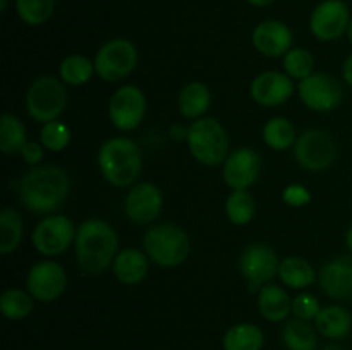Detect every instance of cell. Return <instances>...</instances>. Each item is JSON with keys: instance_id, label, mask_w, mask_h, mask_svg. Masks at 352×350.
I'll list each match as a JSON object with an SVG mask.
<instances>
[{"instance_id": "cell-34", "label": "cell", "mask_w": 352, "mask_h": 350, "mask_svg": "<svg viewBox=\"0 0 352 350\" xmlns=\"http://www.w3.org/2000/svg\"><path fill=\"white\" fill-rule=\"evenodd\" d=\"M284 69L289 78L306 79L313 74L315 58H313L311 51H308L306 48H291L284 55Z\"/></svg>"}, {"instance_id": "cell-31", "label": "cell", "mask_w": 352, "mask_h": 350, "mask_svg": "<svg viewBox=\"0 0 352 350\" xmlns=\"http://www.w3.org/2000/svg\"><path fill=\"white\" fill-rule=\"evenodd\" d=\"M226 213L234 225H246L254 218L256 202L248 191H232L226 201Z\"/></svg>"}, {"instance_id": "cell-35", "label": "cell", "mask_w": 352, "mask_h": 350, "mask_svg": "<svg viewBox=\"0 0 352 350\" xmlns=\"http://www.w3.org/2000/svg\"><path fill=\"white\" fill-rule=\"evenodd\" d=\"M40 139L43 148L50 151H62L67 148L71 141V130L60 120H52V122L43 124L40 132Z\"/></svg>"}, {"instance_id": "cell-23", "label": "cell", "mask_w": 352, "mask_h": 350, "mask_svg": "<svg viewBox=\"0 0 352 350\" xmlns=\"http://www.w3.org/2000/svg\"><path fill=\"white\" fill-rule=\"evenodd\" d=\"M223 350H261L265 335L260 326L253 323H239L230 326L222 340Z\"/></svg>"}, {"instance_id": "cell-27", "label": "cell", "mask_w": 352, "mask_h": 350, "mask_svg": "<svg viewBox=\"0 0 352 350\" xmlns=\"http://www.w3.org/2000/svg\"><path fill=\"white\" fill-rule=\"evenodd\" d=\"M263 141L275 151H285L296 144L294 126L284 117H274L263 127Z\"/></svg>"}, {"instance_id": "cell-5", "label": "cell", "mask_w": 352, "mask_h": 350, "mask_svg": "<svg viewBox=\"0 0 352 350\" xmlns=\"http://www.w3.org/2000/svg\"><path fill=\"white\" fill-rule=\"evenodd\" d=\"M146 256L153 263L165 268L179 266L186 261L191 250L189 237L181 226L174 223H162L155 225L144 233L143 239Z\"/></svg>"}, {"instance_id": "cell-29", "label": "cell", "mask_w": 352, "mask_h": 350, "mask_svg": "<svg viewBox=\"0 0 352 350\" xmlns=\"http://www.w3.org/2000/svg\"><path fill=\"white\" fill-rule=\"evenodd\" d=\"M23 240V220L14 208H3L0 213V253L9 254Z\"/></svg>"}, {"instance_id": "cell-26", "label": "cell", "mask_w": 352, "mask_h": 350, "mask_svg": "<svg viewBox=\"0 0 352 350\" xmlns=\"http://www.w3.org/2000/svg\"><path fill=\"white\" fill-rule=\"evenodd\" d=\"M278 278L291 288H306L313 285L316 273L308 261L299 256H291L285 257L278 266Z\"/></svg>"}, {"instance_id": "cell-13", "label": "cell", "mask_w": 352, "mask_h": 350, "mask_svg": "<svg viewBox=\"0 0 352 350\" xmlns=\"http://www.w3.org/2000/svg\"><path fill=\"white\" fill-rule=\"evenodd\" d=\"M28 292L40 302H54L67 287V275L64 268L50 259L40 261L30 270L26 277Z\"/></svg>"}, {"instance_id": "cell-11", "label": "cell", "mask_w": 352, "mask_h": 350, "mask_svg": "<svg viewBox=\"0 0 352 350\" xmlns=\"http://www.w3.org/2000/svg\"><path fill=\"white\" fill-rule=\"evenodd\" d=\"M144 113H146V98L136 86H122L110 98L109 117L119 130L136 129L143 122Z\"/></svg>"}, {"instance_id": "cell-39", "label": "cell", "mask_w": 352, "mask_h": 350, "mask_svg": "<svg viewBox=\"0 0 352 350\" xmlns=\"http://www.w3.org/2000/svg\"><path fill=\"white\" fill-rule=\"evenodd\" d=\"M342 75L344 79H346L347 84L352 88V51L349 55H347L346 62H344V67H342Z\"/></svg>"}, {"instance_id": "cell-9", "label": "cell", "mask_w": 352, "mask_h": 350, "mask_svg": "<svg viewBox=\"0 0 352 350\" xmlns=\"http://www.w3.org/2000/svg\"><path fill=\"white\" fill-rule=\"evenodd\" d=\"M278 266L277 253L261 242L248 246L239 257L241 273L248 280L250 292H260L261 287L270 283L275 275H278Z\"/></svg>"}, {"instance_id": "cell-30", "label": "cell", "mask_w": 352, "mask_h": 350, "mask_svg": "<svg viewBox=\"0 0 352 350\" xmlns=\"http://www.w3.org/2000/svg\"><path fill=\"white\" fill-rule=\"evenodd\" d=\"M33 295L21 288H9L0 297V311L3 318L10 321H19L28 318L33 311Z\"/></svg>"}, {"instance_id": "cell-28", "label": "cell", "mask_w": 352, "mask_h": 350, "mask_svg": "<svg viewBox=\"0 0 352 350\" xmlns=\"http://www.w3.org/2000/svg\"><path fill=\"white\" fill-rule=\"evenodd\" d=\"M26 127L17 117L3 113L0 122V150L6 154L21 153L26 144Z\"/></svg>"}, {"instance_id": "cell-19", "label": "cell", "mask_w": 352, "mask_h": 350, "mask_svg": "<svg viewBox=\"0 0 352 350\" xmlns=\"http://www.w3.org/2000/svg\"><path fill=\"white\" fill-rule=\"evenodd\" d=\"M320 285L329 297L344 301L352 297V257L340 256L320 270Z\"/></svg>"}, {"instance_id": "cell-22", "label": "cell", "mask_w": 352, "mask_h": 350, "mask_svg": "<svg viewBox=\"0 0 352 350\" xmlns=\"http://www.w3.org/2000/svg\"><path fill=\"white\" fill-rule=\"evenodd\" d=\"M316 331L330 340H340L352 329V316L342 305H327L316 316Z\"/></svg>"}, {"instance_id": "cell-24", "label": "cell", "mask_w": 352, "mask_h": 350, "mask_svg": "<svg viewBox=\"0 0 352 350\" xmlns=\"http://www.w3.org/2000/svg\"><path fill=\"white\" fill-rule=\"evenodd\" d=\"M212 93L203 82H189L179 93V110L186 119H201L210 108Z\"/></svg>"}, {"instance_id": "cell-36", "label": "cell", "mask_w": 352, "mask_h": 350, "mask_svg": "<svg viewBox=\"0 0 352 350\" xmlns=\"http://www.w3.org/2000/svg\"><path fill=\"white\" fill-rule=\"evenodd\" d=\"M322 307H320L318 299L313 297L311 294H301L292 299V314L302 321H311L316 319Z\"/></svg>"}, {"instance_id": "cell-16", "label": "cell", "mask_w": 352, "mask_h": 350, "mask_svg": "<svg viewBox=\"0 0 352 350\" xmlns=\"http://www.w3.org/2000/svg\"><path fill=\"white\" fill-rule=\"evenodd\" d=\"M260 154L251 148H239L223 161V180L234 191H246L260 175Z\"/></svg>"}, {"instance_id": "cell-18", "label": "cell", "mask_w": 352, "mask_h": 350, "mask_svg": "<svg viewBox=\"0 0 352 350\" xmlns=\"http://www.w3.org/2000/svg\"><path fill=\"white\" fill-rule=\"evenodd\" d=\"M251 40L265 57H282L291 50L292 33L282 21H263L253 30Z\"/></svg>"}, {"instance_id": "cell-33", "label": "cell", "mask_w": 352, "mask_h": 350, "mask_svg": "<svg viewBox=\"0 0 352 350\" xmlns=\"http://www.w3.org/2000/svg\"><path fill=\"white\" fill-rule=\"evenodd\" d=\"M17 16L28 26H41L55 10V0H16Z\"/></svg>"}, {"instance_id": "cell-42", "label": "cell", "mask_w": 352, "mask_h": 350, "mask_svg": "<svg viewBox=\"0 0 352 350\" xmlns=\"http://www.w3.org/2000/svg\"><path fill=\"white\" fill-rule=\"evenodd\" d=\"M320 350H346V349H342V347L337 345V343H329V345L322 347V349H320Z\"/></svg>"}, {"instance_id": "cell-3", "label": "cell", "mask_w": 352, "mask_h": 350, "mask_svg": "<svg viewBox=\"0 0 352 350\" xmlns=\"http://www.w3.org/2000/svg\"><path fill=\"white\" fill-rule=\"evenodd\" d=\"M143 158L138 144L129 137H112L98 151V168L113 187H127L138 180Z\"/></svg>"}, {"instance_id": "cell-21", "label": "cell", "mask_w": 352, "mask_h": 350, "mask_svg": "<svg viewBox=\"0 0 352 350\" xmlns=\"http://www.w3.org/2000/svg\"><path fill=\"white\" fill-rule=\"evenodd\" d=\"M113 273L124 285H138L148 275V256L138 249H124L113 259Z\"/></svg>"}, {"instance_id": "cell-32", "label": "cell", "mask_w": 352, "mask_h": 350, "mask_svg": "<svg viewBox=\"0 0 352 350\" xmlns=\"http://www.w3.org/2000/svg\"><path fill=\"white\" fill-rule=\"evenodd\" d=\"M95 62L82 55H69L60 64V78L71 86H81L95 74Z\"/></svg>"}, {"instance_id": "cell-15", "label": "cell", "mask_w": 352, "mask_h": 350, "mask_svg": "<svg viewBox=\"0 0 352 350\" xmlns=\"http://www.w3.org/2000/svg\"><path fill=\"white\" fill-rule=\"evenodd\" d=\"M162 206H164V196L160 189L151 182H141L127 192L124 211L133 223L146 225L160 216Z\"/></svg>"}, {"instance_id": "cell-20", "label": "cell", "mask_w": 352, "mask_h": 350, "mask_svg": "<svg viewBox=\"0 0 352 350\" xmlns=\"http://www.w3.org/2000/svg\"><path fill=\"white\" fill-rule=\"evenodd\" d=\"M258 311L267 321H285L292 312V301L284 288L274 283H267L258 292Z\"/></svg>"}, {"instance_id": "cell-37", "label": "cell", "mask_w": 352, "mask_h": 350, "mask_svg": "<svg viewBox=\"0 0 352 350\" xmlns=\"http://www.w3.org/2000/svg\"><path fill=\"white\" fill-rule=\"evenodd\" d=\"M282 199H284L285 205L292 206V208H301V206L309 205L311 194H309V191L305 185L291 184L284 189V192H282Z\"/></svg>"}, {"instance_id": "cell-10", "label": "cell", "mask_w": 352, "mask_h": 350, "mask_svg": "<svg viewBox=\"0 0 352 350\" xmlns=\"http://www.w3.org/2000/svg\"><path fill=\"white\" fill-rule=\"evenodd\" d=\"M301 102L315 112H330L342 103L344 89L333 75L325 72H313L301 79L298 86Z\"/></svg>"}, {"instance_id": "cell-44", "label": "cell", "mask_w": 352, "mask_h": 350, "mask_svg": "<svg viewBox=\"0 0 352 350\" xmlns=\"http://www.w3.org/2000/svg\"><path fill=\"white\" fill-rule=\"evenodd\" d=\"M6 5H7V0H0V10H6Z\"/></svg>"}, {"instance_id": "cell-6", "label": "cell", "mask_w": 352, "mask_h": 350, "mask_svg": "<svg viewBox=\"0 0 352 350\" xmlns=\"http://www.w3.org/2000/svg\"><path fill=\"white\" fill-rule=\"evenodd\" d=\"M67 105V91L54 75H41L31 82L26 95V110L36 122H52Z\"/></svg>"}, {"instance_id": "cell-41", "label": "cell", "mask_w": 352, "mask_h": 350, "mask_svg": "<svg viewBox=\"0 0 352 350\" xmlns=\"http://www.w3.org/2000/svg\"><path fill=\"white\" fill-rule=\"evenodd\" d=\"M346 244H347V247H349V250L352 253V225L349 226V230H347V233H346Z\"/></svg>"}, {"instance_id": "cell-40", "label": "cell", "mask_w": 352, "mask_h": 350, "mask_svg": "<svg viewBox=\"0 0 352 350\" xmlns=\"http://www.w3.org/2000/svg\"><path fill=\"white\" fill-rule=\"evenodd\" d=\"M246 2L251 3V5H254V7H267V5H272L275 0H246Z\"/></svg>"}, {"instance_id": "cell-8", "label": "cell", "mask_w": 352, "mask_h": 350, "mask_svg": "<svg viewBox=\"0 0 352 350\" xmlns=\"http://www.w3.org/2000/svg\"><path fill=\"white\" fill-rule=\"evenodd\" d=\"M294 158L301 167L308 170H325L336 161L337 144L325 130L309 129L296 139Z\"/></svg>"}, {"instance_id": "cell-17", "label": "cell", "mask_w": 352, "mask_h": 350, "mask_svg": "<svg viewBox=\"0 0 352 350\" xmlns=\"http://www.w3.org/2000/svg\"><path fill=\"white\" fill-rule=\"evenodd\" d=\"M294 93V84L287 74L267 71L258 74L251 82V96L261 106L284 105Z\"/></svg>"}, {"instance_id": "cell-43", "label": "cell", "mask_w": 352, "mask_h": 350, "mask_svg": "<svg viewBox=\"0 0 352 350\" xmlns=\"http://www.w3.org/2000/svg\"><path fill=\"white\" fill-rule=\"evenodd\" d=\"M346 34H347V38H349V41L352 43V17H351V23H349V26H347V31H346Z\"/></svg>"}, {"instance_id": "cell-14", "label": "cell", "mask_w": 352, "mask_h": 350, "mask_svg": "<svg viewBox=\"0 0 352 350\" xmlns=\"http://www.w3.org/2000/svg\"><path fill=\"white\" fill-rule=\"evenodd\" d=\"M349 23V7L342 0H325L313 10L309 17V30L318 40L333 41L346 33Z\"/></svg>"}, {"instance_id": "cell-2", "label": "cell", "mask_w": 352, "mask_h": 350, "mask_svg": "<svg viewBox=\"0 0 352 350\" xmlns=\"http://www.w3.org/2000/svg\"><path fill=\"white\" fill-rule=\"evenodd\" d=\"M74 249L79 268L89 275H100L116 259L119 237L107 222L89 218L76 230Z\"/></svg>"}, {"instance_id": "cell-7", "label": "cell", "mask_w": 352, "mask_h": 350, "mask_svg": "<svg viewBox=\"0 0 352 350\" xmlns=\"http://www.w3.org/2000/svg\"><path fill=\"white\" fill-rule=\"evenodd\" d=\"M95 71L103 81L117 82L131 74L138 65V50L133 41L116 38L98 48L95 55Z\"/></svg>"}, {"instance_id": "cell-12", "label": "cell", "mask_w": 352, "mask_h": 350, "mask_svg": "<svg viewBox=\"0 0 352 350\" xmlns=\"http://www.w3.org/2000/svg\"><path fill=\"white\" fill-rule=\"evenodd\" d=\"M33 246L43 256L62 254L72 240L76 239V230L71 220L64 215L47 216L33 230Z\"/></svg>"}, {"instance_id": "cell-38", "label": "cell", "mask_w": 352, "mask_h": 350, "mask_svg": "<svg viewBox=\"0 0 352 350\" xmlns=\"http://www.w3.org/2000/svg\"><path fill=\"white\" fill-rule=\"evenodd\" d=\"M43 144L34 143V141H28V143L24 144L23 150H21L23 160L26 161L28 165H33V167H36V165L43 160Z\"/></svg>"}, {"instance_id": "cell-4", "label": "cell", "mask_w": 352, "mask_h": 350, "mask_svg": "<svg viewBox=\"0 0 352 350\" xmlns=\"http://www.w3.org/2000/svg\"><path fill=\"white\" fill-rule=\"evenodd\" d=\"M186 139L196 161L206 167H217L229 156V137L222 124L213 117L195 120Z\"/></svg>"}, {"instance_id": "cell-1", "label": "cell", "mask_w": 352, "mask_h": 350, "mask_svg": "<svg viewBox=\"0 0 352 350\" xmlns=\"http://www.w3.org/2000/svg\"><path fill=\"white\" fill-rule=\"evenodd\" d=\"M19 199L34 213L55 211L67 199L71 180L69 175L55 165H40L31 168L16 182Z\"/></svg>"}, {"instance_id": "cell-25", "label": "cell", "mask_w": 352, "mask_h": 350, "mask_svg": "<svg viewBox=\"0 0 352 350\" xmlns=\"http://www.w3.org/2000/svg\"><path fill=\"white\" fill-rule=\"evenodd\" d=\"M282 342L287 350H316V329L302 319H289L282 328Z\"/></svg>"}]
</instances>
